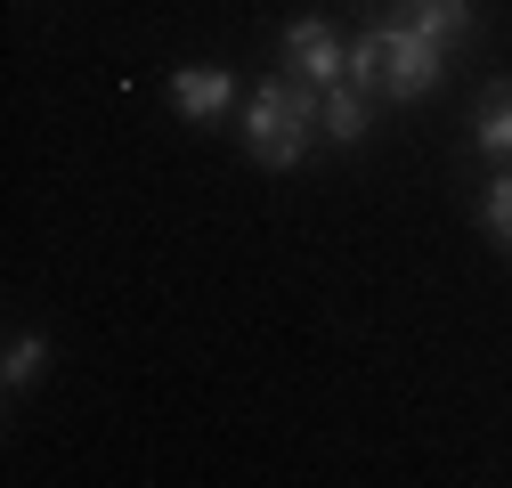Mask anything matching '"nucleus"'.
Listing matches in <instances>:
<instances>
[{
  "label": "nucleus",
  "mask_w": 512,
  "mask_h": 488,
  "mask_svg": "<svg viewBox=\"0 0 512 488\" xmlns=\"http://www.w3.org/2000/svg\"><path fill=\"white\" fill-rule=\"evenodd\" d=\"M228 98H236V74H220V66H179V74H171V106H179L187 122L228 114Z\"/></svg>",
  "instance_id": "20e7f679"
},
{
  "label": "nucleus",
  "mask_w": 512,
  "mask_h": 488,
  "mask_svg": "<svg viewBox=\"0 0 512 488\" xmlns=\"http://www.w3.org/2000/svg\"><path fill=\"white\" fill-rule=\"evenodd\" d=\"M41 358H49V342H41V334H17V342H9V366H0V383L25 391V383L41 375Z\"/></svg>",
  "instance_id": "1a4fd4ad"
},
{
  "label": "nucleus",
  "mask_w": 512,
  "mask_h": 488,
  "mask_svg": "<svg viewBox=\"0 0 512 488\" xmlns=\"http://www.w3.org/2000/svg\"><path fill=\"white\" fill-rule=\"evenodd\" d=\"M472 139H480L488 163H512V82H488V98L472 114Z\"/></svg>",
  "instance_id": "423d86ee"
},
{
  "label": "nucleus",
  "mask_w": 512,
  "mask_h": 488,
  "mask_svg": "<svg viewBox=\"0 0 512 488\" xmlns=\"http://www.w3.org/2000/svg\"><path fill=\"white\" fill-rule=\"evenodd\" d=\"M480 228H488L496 253H512V171H496V188H488V204H480Z\"/></svg>",
  "instance_id": "6e6552de"
},
{
  "label": "nucleus",
  "mask_w": 512,
  "mask_h": 488,
  "mask_svg": "<svg viewBox=\"0 0 512 488\" xmlns=\"http://www.w3.org/2000/svg\"><path fill=\"white\" fill-rule=\"evenodd\" d=\"M285 74L309 82V90H334V82H350V49L317 25V17H301V25L285 33Z\"/></svg>",
  "instance_id": "7ed1b4c3"
},
{
  "label": "nucleus",
  "mask_w": 512,
  "mask_h": 488,
  "mask_svg": "<svg viewBox=\"0 0 512 488\" xmlns=\"http://www.w3.org/2000/svg\"><path fill=\"white\" fill-rule=\"evenodd\" d=\"M309 131H326V114H317V90L309 82H261L244 98V155L261 171H293L309 155Z\"/></svg>",
  "instance_id": "f03ea898"
},
{
  "label": "nucleus",
  "mask_w": 512,
  "mask_h": 488,
  "mask_svg": "<svg viewBox=\"0 0 512 488\" xmlns=\"http://www.w3.org/2000/svg\"><path fill=\"white\" fill-rule=\"evenodd\" d=\"M447 74V49L431 41V33H415V25H374L366 41H350V82L366 90V98H423L431 82Z\"/></svg>",
  "instance_id": "f257e3e1"
},
{
  "label": "nucleus",
  "mask_w": 512,
  "mask_h": 488,
  "mask_svg": "<svg viewBox=\"0 0 512 488\" xmlns=\"http://www.w3.org/2000/svg\"><path fill=\"white\" fill-rule=\"evenodd\" d=\"M317 114H326V139H366V90L358 82H334V90H317Z\"/></svg>",
  "instance_id": "0eeeda50"
},
{
  "label": "nucleus",
  "mask_w": 512,
  "mask_h": 488,
  "mask_svg": "<svg viewBox=\"0 0 512 488\" xmlns=\"http://www.w3.org/2000/svg\"><path fill=\"white\" fill-rule=\"evenodd\" d=\"M399 25H415V33H431L447 49V41L472 33V0H399Z\"/></svg>",
  "instance_id": "39448f33"
}]
</instances>
